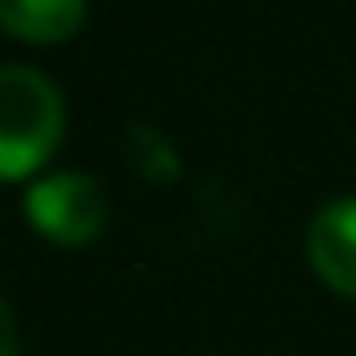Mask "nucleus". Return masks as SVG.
<instances>
[{"mask_svg":"<svg viewBox=\"0 0 356 356\" xmlns=\"http://www.w3.org/2000/svg\"><path fill=\"white\" fill-rule=\"evenodd\" d=\"M307 264L332 293L356 298V195H337L312 215Z\"/></svg>","mask_w":356,"mask_h":356,"instance_id":"3","label":"nucleus"},{"mask_svg":"<svg viewBox=\"0 0 356 356\" xmlns=\"http://www.w3.org/2000/svg\"><path fill=\"white\" fill-rule=\"evenodd\" d=\"M88 0H0V30L25 44H64L79 35Z\"/></svg>","mask_w":356,"mask_h":356,"instance_id":"4","label":"nucleus"},{"mask_svg":"<svg viewBox=\"0 0 356 356\" xmlns=\"http://www.w3.org/2000/svg\"><path fill=\"white\" fill-rule=\"evenodd\" d=\"M0 356H20V327L6 298H0Z\"/></svg>","mask_w":356,"mask_h":356,"instance_id":"6","label":"nucleus"},{"mask_svg":"<svg viewBox=\"0 0 356 356\" xmlns=\"http://www.w3.org/2000/svg\"><path fill=\"white\" fill-rule=\"evenodd\" d=\"M127 161H132V171H137L142 181H152V186H171V181L181 176V152H176V142H171L161 127H152V122H132V127H127Z\"/></svg>","mask_w":356,"mask_h":356,"instance_id":"5","label":"nucleus"},{"mask_svg":"<svg viewBox=\"0 0 356 356\" xmlns=\"http://www.w3.org/2000/svg\"><path fill=\"white\" fill-rule=\"evenodd\" d=\"M25 220L54 244H88L108 225V191L88 171H49L25 186Z\"/></svg>","mask_w":356,"mask_h":356,"instance_id":"2","label":"nucleus"},{"mask_svg":"<svg viewBox=\"0 0 356 356\" xmlns=\"http://www.w3.org/2000/svg\"><path fill=\"white\" fill-rule=\"evenodd\" d=\"M64 137V93L35 64H0V181H35Z\"/></svg>","mask_w":356,"mask_h":356,"instance_id":"1","label":"nucleus"}]
</instances>
